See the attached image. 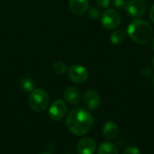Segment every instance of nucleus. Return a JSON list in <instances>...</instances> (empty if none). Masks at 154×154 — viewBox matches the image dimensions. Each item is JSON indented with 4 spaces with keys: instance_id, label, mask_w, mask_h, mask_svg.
<instances>
[{
    "instance_id": "12",
    "label": "nucleus",
    "mask_w": 154,
    "mask_h": 154,
    "mask_svg": "<svg viewBox=\"0 0 154 154\" xmlns=\"http://www.w3.org/2000/svg\"><path fill=\"white\" fill-rule=\"evenodd\" d=\"M65 99L71 105H78L81 99L80 90L76 87H69L64 93Z\"/></svg>"
},
{
    "instance_id": "10",
    "label": "nucleus",
    "mask_w": 154,
    "mask_h": 154,
    "mask_svg": "<svg viewBox=\"0 0 154 154\" xmlns=\"http://www.w3.org/2000/svg\"><path fill=\"white\" fill-rule=\"evenodd\" d=\"M69 6L73 14L82 15L88 10V0H69Z\"/></svg>"
},
{
    "instance_id": "2",
    "label": "nucleus",
    "mask_w": 154,
    "mask_h": 154,
    "mask_svg": "<svg viewBox=\"0 0 154 154\" xmlns=\"http://www.w3.org/2000/svg\"><path fill=\"white\" fill-rule=\"evenodd\" d=\"M127 34L134 42L146 44L153 37V28L146 20L136 18L128 25Z\"/></svg>"
},
{
    "instance_id": "14",
    "label": "nucleus",
    "mask_w": 154,
    "mask_h": 154,
    "mask_svg": "<svg viewBox=\"0 0 154 154\" xmlns=\"http://www.w3.org/2000/svg\"><path fill=\"white\" fill-rule=\"evenodd\" d=\"M20 88L25 92H32L34 90V81L31 78H23L20 80Z\"/></svg>"
},
{
    "instance_id": "3",
    "label": "nucleus",
    "mask_w": 154,
    "mask_h": 154,
    "mask_svg": "<svg viewBox=\"0 0 154 154\" xmlns=\"http://www.w3.org/2000/svg\"><path fill=\"white\" fill-rule=\"evenodd\" d=\"M28 104L33 111L42 112L50 104V97L45 90L36 88L31 92L28 98Z\"/></svg>"
},
{
    "instance_id": "8",
    "label": "nucleus",
    "mask_w": 154,
    "mask_h": 154,
    "mask_svg": "<svg viewBox=\"0 0 154 154\" xmlns=\"http://www.w3.org/2000/svg\"><path fill=\"white\" fill-rule=\"evenodd\" d=\"M83 104L88 110H96L101 104L99 94L95 90H88L83 96Z\"/></svg>"
},
{
    "instance_id": "18",
    "label": "nucleus",
    "mask_w": 154,
    "mask_h": 154,
    "mask_svg": "<svg viewBox=\"0 0 154 154\" xmlns=\"http://www.w3.org/2000/svg\"><path fill=\"white\" fill-rule=\"evenodd\" d=\"M123 154H141V152L135 146H128L125 149Z\"/></svg>"
},
{
    "instance_id": "23",
    "label": "nucleus",
    "mask_w": 154,
    "mask_h": 154,
    "mask_svg": "<svg viewBox=\"0 0 154 154\" xmlns=\"http://www.w3.org/2000/svg\"><path fill=\"white\" fill-rule=\"evenodd\" d=\"M152 67H153L154 69V57L152 58Z\"/></svg>"
},
{
    "instance_id": "11",
    "label": "nucleus",
    "mask_w": 154,
    "mask_h": 154,
    "mask_svg": "<svg viewBox=\"0 0 154 154\" xmlns=\"http://www.w3.org/2000/svg\"><path fill=\"white\" fill-rule=\"evenodd\" d=\"M102 133L105 138H106L107 140H114L119 134V127L116 123L109 121L104 125Z\"/></svg>"
},
{
    "instance_id": "19",
    "label": "nucleus",
    "mask_w": 154,
    "mask_h": 154,
    "mask_svg": "<svg viewBox=\"0 0 154 154\" xmlns=\"http://www.w3.org/2000/svg\"><path fill=\"white\" fill-rule=\"evenodd\" d=\"M126 0H113V5L117 9H123L126 6Z\"/></svg>"
},
{
    "instance_id": "25",
    "label": "nucleus",
    "mask_w": 154,
    "mask_h": 154,
    "mask_svg": "<svg viewBox=\"0 0 154 154\" xmlns=\"http://www.w3.org/2000/svg\"><path fill=\"white\" fill-rule=\"evenodd\" d=\"M152 47H153V49H154V38H153V42H152Z\"/></svg>"
},
{
    "instance_id": "24",
    "label": "nucleus",
    "mask_w": 154,
    "mask_h": 154,
    "mask_svg": "<svg viewBox=\"0 0 154 154\" xmlns=\"http://www.w3.org/2000/svg\"><path fill=\"white\" fill-rule=\"evenodd\" d=\"M40 154H51V153H50V152H42V153H40Z\"/></svg>"
},
{
    "instance_id": "1",
    "label": "nucleus",
    "mask_w": 154,
    "mask_h": 154,
    "mask_svg": "<svg viewBox=\"0 0 154 154\" xmlns=\"http://www.w3.org/2000/svg\"><path fill=\"white\" fill-rule=\"evenodd\" d=\"M94 125L92 115L87 110L76 107L70 110L66 118V125L69 131L78 136H82L90 132Z\"/></svg>"
},
{
    "instance_id": "16",
    "label": "nucleus",
    "mask_w": 154,
    "mask_h": 154,
    "mask_svg": "<svg viewBox=\"0 0 154 154\" xmlns=\"http://www.w3.org/2000/svg\"><path fill=\"white\" fill-rule=\"evenodd\" d=\"M52 70L56 74H63L67 71V66L62 61H55L52 64Z\"/></svg>"
},
{
    "instance_id": "17",
    "label": "nucleus",
    "mask_w": 154,
    "mask_h": 154,
    "mask_svg": "<svg viewBox=\"0 0 154 154\" xmlns=\"http://www.w3.org/2000/svg\"><path fill=\"white\" fill-rule=\"evenodd\" d=\"M101 15L100 10L99 8L96 7V6H92L88 9V16L92 19H97L99 18Z\"/></svg>"
},
{
    "instance_id": "4",
    "label": "nucleus",
    "mask_w": 154,
    "mask_h": 154,
    "mask_svg": "<svg viewBox=\"0 0 154 154\" xmlns=\"http://www.w3.org/2000/svg\"><path fill=\"white\" fill-rule=\"evenodd\" d=\"M122 21L121 14L116 9L107 8L101 16V23L106 30H114L117 28Z\"/></svg>"
},
{
    "instance_id": "27",
    "label": "nucleus",
    "mask_w": 154,
    "mask_h": 154,
    "mask_svg": "<svg viewBox=\"0 0 154 154\" xmlns=\"http://www.w3.org/2000/svg\"><path fill=\"white\" fill-rule=\"evenodd\" d=\"M69 154H70V153H69Z\"/></svg>"
},
{
    "instance_id": "13",
    "label": "nucleus",
    "mask_w": 154,
    "mask_h": 154,
    "mask_svg": "<svg viewBox=\"0 0 154 154\" xmlns=\"http://www.w3.org/2000/svg\"><path fill=\"white\" fill-rule=\"evenodd\" d=\"M97 154H119L116 146L109 142L102 143L97 150Z\"/></svg>"
},
{
    "instance_id": "26",
    "label": "nucleus",
    "mask_w": 154,
    "mask_h": 154,
    "mask_svg": "<svg viewBox=\"0 0 154 154\" xmlns=\"http://www.w3.org/2000/svg\"><path fill=\"white\" fill-rule=\"evenodd\" d=\"M153 85H154V78H153Z\"/></svg>"
},
{
    "instance_id": "20",
    "label": "nucleus",
    "mask_w": 154,
    "mask_h": 154,
    "mask_svg": "<svg viewBox=\"0 0 154 154\" xmlns=\"http://www.w3.org/2000/svg\"><path fill=\"white\" fill-rule=\"evenodd\" d=\"M141 74L144 78H150L152 76V69L150 67H143L141 70Z\"/></svg>"
},
{
    "instance_id": "6",
    "label": "nucleus",
    "mask_w": 154,
    "mask_h": 154,
    "mask_svg": "<svg viewBox=\"0 0 154 154\" xmlns=\"http://www.w3.org/2000/svg\"><path fill=\"white\" fill-rule=\"evenodd\" d=\"M125 8L130 16L139 18L145 14L147 11V2L145 0H128Z\"/></svg>"
},
{
    "instance_id": "21",
    "label": "nucleus",
    "mask_w": 154,
    "mask_h": 154,
    "mask_svg": "<svg viewBox=\"0 0 154 154\" xmlns=\"http://www.w3.org/2000/svg\"><path fill=\"white\" fill-rule=\"evenodd\" d=\"M97 4L100 8L107 9L111 4V0H97Z\"/></svg>"
},
{
    "instance_id": "15",
    "label": "nucleus",
    "mask_w": 154,
    "mask_h": 154,
    "mask_svg": "<svg viewBox=\"0 0 154 154\" xmlns=\"http://www.w3.org/2000/svg\"><path fill=\"white\" fill-rule=\"evenodd\" d=\"M125 39V33L121 30L115 31L110 36V41L115 45H119L123 43Z\"/></svg>"
},
{
    "instance_id": "9",
    "label": "nucleus",
    "mask_w": 154,
    "mask_h": 154,
    "mask_svg": "<svg viewBox=\"0 0 154 154\" xmlns=\"http://www.w3.org/2000/svg\"><path fill=\"white\" fill-rule=\"evenodd\" d=\"M97 150L96 142L89 137L83 138L78 143L77 152L78 154H94Z\"/></svg>"
},
{
    "instance_id": "5",
    "label": "nucleus",
    "mask_w": 154,
    "mask_h": 154,
    "mask_svg": "<svg viewBox=\"0 0 154 154\" xmlns=\"http://www.w3.org/2000/svg\"><path fill=\"white\" fill-rule=\"evenodd\" d=\"M68 76L69 79L76 84H82L88 79V69L79 64L72 65L68 70Z\"/></svg>"
},
{
    "instance_id": "22",
    "label": "nucleus",
    "mask_w": 154,
    "mask_h": 154,
    "mask_svg": "<svg viewBox=\"0 0 154 154\" xmlns=\"http://www.w3.org/2000/svg\"><path fill=\"white\" fill-rule=\"evenodd\" d=\"M149 15H150V18H151V20L152 21V23H154V4L152 5V7L150 8Z\"/></svg>"
},
{
    "instance_id": "7",
    "label": "nucleus",
    "mask_w": 154,
    "mask_h": 154,
    "mask_svg": "<svg viewBox=\"0 0 154 154\" xmlns=\"http://www.w3.org/2000/svg\"><path fill=\"white\" fill-rule=\"evenodd\" d=\"M67 113V105L61 99L55 100L49 108V116L53 121L61 120Z\"/></svg>"
}]
</instances>
